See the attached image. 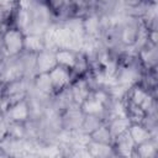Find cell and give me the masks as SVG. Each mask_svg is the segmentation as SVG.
Returning <instances> with one entry per match:
<instances>
[{
  "label": "cell",
  "instance_id": "5bb4252c",
  "mask_svg": "<svg viewBox=\"0 0 158 158\" xmlns=\"http://www.w3.org/2000/svg\"><path fill=\"white\" fill-rule=\"evenodd\" d=\"M89 137H90V141H94V142L112 144V136H111L110 130L106 123H102L99 128H96L93 133H90Z\"/></svg>",
  "mask_w": 158,
  "mask_h": 158
},
{
  "label": "cell",
  "instance_id": "6da1fadb",
  "mask_svg": "<svg viewBox=\"0 0 158 158\" xmlns=\"http://www.w3.org/2000/svg\"><path fill=\"white\" fill-rule=\"evenodd\" d=\"M23 38L25 35L15 28L9 27L2 36V47L9 57H17L23 52Z\"/></svg>",
  "mask_w": 158,
  "mask_h": 158
},
{
  "label": "cell",
  "instance_id": "9c48e42d",
  "mask_svg": "<svg viewBox=\"0 0 158 158\" xmlns=\"http://www.w3.org/2000/svg\"><path fill=\"white\" fill-rule=\"evenodd\" d=\"M156 154H157L156 138H152L144 143L135 146L131 158H156Z\"/></svg>",
  "mask_w": 158,
  "mask_h": 158
},
{
  "label": "cell",
  "instance_id": "277c9868",
  "mask_svg": "<svg viewBox=\"0 0 158 158\" xmlns=\"http://www.w3.org/2000/svg\"><path fill=\"white\" fill-rule=\"evenodd\" d=\"M135 143L128 135V132H123L112 141V148L115 152V156L118 158H131V154L135 148Z\"/></svg>",
  "mask_w": 158,
  "mask_h": 158
},
{
  "label": "cell",
  "instance_id": "9a60e30c",
  "mask_svg": "<svg viewBox=\"0 0 158 158\" xmlns=\"http://www.w3.org/2000/svg\"><path fill=\"white\" fill-rule=\"evenodd\" d=\"M102 123H105V122H104V120L101 117H98V116H84L81 127L79 130L81 132H84L85 135H90L96 128H99Z\"/></svg>",
  "mask_w": 158,
  "mask_h": 158
},
{
  "label": "cell",
  "instance_id": "30bf717a",
  "mask_svg": "<svg viewBox=\"0 0 158 158\" xmlns=\"http://www.w3.org/2000/svg\"><path fill=\"white\" fill-rule=\"evenodd\" d=\"M44 49V42L40 35H25L23 38V52L31 54H38Z\"/></svg>",
  "mask_w": 158,
  "mask_h": 158
},
{
  "label": "cell",
  "instance_id": "52a82bcc",
  "mask_svg": "<svg viewBox=\"0 0 158 158\" xmlns=\"http://www.w3.org/2000/svg\"><path fill=\"white\" fill-rule=\"evenodd\" d=\"M85 149L90 154L91 158H115L116 157L112 144H105V143L89 141L85 146Z\"/></svg>",
  "mask_w": 158,
  "mask_h": 158
},
{
  "label": "cell",
  "instance_id": "3957f363",
  "mask_svg": "<svg viewBox=\"0 0 158 158\" xmlns=\"http://www.w3.org/2000/svg\"><path fill=\"white\" fill-rule=\"evenodd\" d=\"M6 122H27L30 120V106L26 99L11 105L4 114Z\"/></svg>",
  "mask_w": 158,
  "mask_h": 158
},
{
  "label": "cell",
  "instance_id": "7a4b0ae2",
  "mask_svg": "<svg viewBox=\"0 0 158 158\" xmlns=\"http://www.w3.org/2000/svg\"><path fill=\"white\" fill-rule=\"evenodd\" d=\"M48 75H49V79L52 81L54 95L58 94L59 91L69 88V85L74 80L72 70L67 69V68H63V67H59V65H57L53 70H51L48 73Z\"/></svg>",
  "mask_w": 158,
  "mask_h": 158
},
{
  "label": "cell",
  "instance_id": "7c38bea8",
  "mask_svg": "<svg viewBox=\"0 0 158 158\" xmlns=\"http://www.w3.org/2000/svg\"><path fill=\"white\" fill-rule=\"evenodd\" d=\"M77 59V52L69 51V49H58L56 51V60L57 65L67 68V69H73Z\"/></svg>",
  "mask_w": 158,
  "mask_h": 158
},
{
  "label": "cell",
  "instance_id": "2e32d148",
  "mask_svg": "<svg viewBox=\"0 0 158 158\" xmlns=\"http://www.w3.org/2000/svg\"><path fill=\"white\" fill-rule=\"evenodd\" d=\"M14 139H26V125L22 122H7V135Z\"/></svg>",
  "mask_w": 158,
  "mask_h": 158
},
{
  "label": "cell",
  "instance_id": "4fadbf2b",
  "mask_svg": "<svg viewBox=\"0 0 158 158\" xmlns=\"http://www.w3.org/2000/svg\"><path fill=\"white\" fill-rule=\"evenodd\" d=\"M106 125L110 130V133H111L112 141H114V138H116L117 136H120L121 133H123L128 130V127L131 126V122L128 121L127 117H118V118H114V120L109 121Z\"/></svg>",
  "mask_w": 158,
  "mask_h": 158
},
{
  "label": "cell",
  "instance_id": "5b68a950",
  "mask_svg": "<svg viewBox=\"0 0 158 158\" xmlns=\"http://www.w3.org/2000/svg\"><path fill=\"white\" fill-rule=\"evenodd\" d=\"M57 67L56 52L43 49L36 56V74H46Z\"/></svg>",
  "mask_w": 158,
  "mask_h": 158
},
{
  "label": "cell",
  "instance_id": "ba28073f",
  "mask_svg": "<svg viewBox=\"0 0 158 158\" xmlns=\"http://www.w3.org/2000/svg\"><path fill=\"white\" fill-rule=\"evenodd\" d=\"M32 88L41 95L43 96H53L54 91H53V86H52V81L49 79L48 73L46 74H36L35 78L32 79Z\"/></svg>",
  "mask_w": 158,
  "mask_h": 158
},
{
  "label": "cell",
  "instance_id": "8fae6325",
  "mask_svg": "<svg viewBox=\"0 0 158 158\" xmlns=\"http://www.w3.org/2000/svg\"><path fill=\"white\" fill-rule=\"evenodd\" d=\"M128 135L131 136L133 143L137 146V144H141V143H144L149 139H152V135L151 132L142 125V123H133L128 127L127 130Z\"/></svg>",
  "mask_w": 158,
  "mask_h": 158
},
{
  "label": "cell",
  "instance_id": "8992f818",
  "mask_svg": "<svg viewBox=\"0 0 158 158\" xmlns=\"http://www.w3.org/2000/svg\"><path fill=\"white\" fill-rule=\"evenodd\" d=\"M80 110L85 116H98L105 120V112H106L105 106L100 104L91 94L80 104Z\"/></svg>",
  "mask_w": 158,
  "mask_h": 158
}]
</instances>
